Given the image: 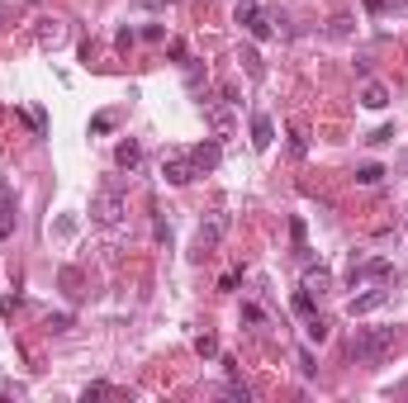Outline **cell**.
I'll list each match as a JSON object with an SVG mask.
<instances>
[{
	"mask_svg": "<svg viewBox=\"0 0 408 403\" xmlns=\"http://www.w3.org/2000/svg\"><path fill=\"white\" fill-rule=\"evenodd\" d=\"M290 152H295V157H304V152H309V142H304V133H299V128L290 133Z\"/></svg>",
	"mask_w": 408,
	"mask_h": 403,
	"instance_id": "cell-23",
	"label": "cell"
},
{
	"mask_svg": "<svg viewBox=\"0 0 408 403\" xmlns=\"http://www.w3.org/2000/svg\"><path fill=\"white\" fill-rule=\"evenodd\" d=\"M271 138H276V124H271V114H251V147H256V152H266Z\"/></svg>",
	"mask_w": 408,
	"mask_h": 403,
	"instance_id": "cell-8",
	"label": "cell"
},
{
	"mask_svg": "<svg viewBox=\"0 0 408 403\" xmlns=\"http://www.w3.org/2000/svg\"><path fill=\"white\" fill-rule=\"evenodd\" d=\"M114 128V114H95L91 119V133H110Z\"/></svg>",
	"mask_w": 408,
	"mask_h": 403,
	"instance_id": "cell-20",
	"label": "cell"
},
{
	"mask_svg": "<svg viewBox=\"0 0 408 403\" xmlns=\"http://www.w3.org/2000/svg\"><path fill=\"white\" fill-rule=\"evenodd\" d=\"M328 33H332V38H346V33H351V19H346V15H337V19L328 24Z\"/></svg>",
	"mask_w": 408,
	"mask_h": 403,
	"instance_id": "cell-19",
	"label": "cell"
},
{
	"mask_svg": "<svg viewBox=\"0 0 408 403\" xmlns=\"http://www.w3.org/2000/svg\"><path fill=\"white\" fill-rule=\"evenodd\" d=\"M105 394H114V385H86L81 399H105Z\"/></svg>",
	"mask_w": 408,
	"mask_h": 403,
	"instance_id": "cell-24",
	"label": "cell"
},
{
	"mask_svg": "<svg viewBox=\"0 0 408 403\" xmlns=\"http://www.w3.org/2000/svg\"><path fill=\"white\" fill-rule=\"evenodd\" d=\"M91 218L100 223V228H119V218H124V195H119V186H105L100 195L91 200Z\"/></svg>",
	"mask_w": 408,
	"mask_h": 403,
	"instance_id": "cell-2",
	"label": "cell"
},
{
	"mask_svg": "<svg viewBox=\"0 0 408 403\" xmlns=\"http://www.w3.org/2000/svg\"><path fill=\"white\" fill-rule=\"evenodd\" d=\"M361 105L366 109H385L390 105V86H385V81H366L361 86Z\"/></svg>",
	"mask_w": 408,
	"mask_h": 403,
	"instance_id": "cell-11",
	"label": "cell"
},
{
	"mask_svg": "<svg viewBox=\"0 0 408 403\" xmlns=\"http://www.w3.org/2000/svg\"><path fill=\"white\" fill-rule=\"evenodd\" d=\"M162 176H166L171 186H190V181L200 176V166L190 161V152L186 157H166V161H162Z\"/></svg>",
	"mask_w": 408,
	"mask_h": 403,
	"instance_id": "cell-4",
	"label": "cell"
},
{
	"mask_svg": "<svg viewBox=\"0 0 408 403\" xmlns=\"http://www.w3.org/2000/svg\"><path fill=\"white\" fill-rule=\"evenodd\" d=\"M223 233H228V214H214L209 223H200V251H195V256H209V251L219 247Z\"/></svg>",
	"mask_w": 408,
	"mask_h": 403,
	"instance_id": "cell-6",
	"label": "cell"
},
{
	"mask_svg": "<svg viewBox=\"0 0 408 403\" xmlns=\"http://www.w3.org/2000/svg\"><path fill=\"white\" fill-rule=\"evenodd\" d=\"M385 5H390V0H366V10H370V15H380Z\"/></svg>",
	"mask_w": 408,
	"mask_h": 403,
	"instance_id": "cell-31",
	"label": "cell"
},
{
	"mask_svg": "<svg viewBox=\"0 0 408 403\" xmlns=\"http://www.w3.org/2000/svg\"><path fill=\"white\" fill-rule=\"evenodd\" d=\"M142 38H147V43H162V38H166V24H147Z\"/></svg>",
	"mask_w": 408,
	"mask_h": 403,
	"instance_id": "cell-21",
	"label": "cell"
},
{
	"mask_svg": "<svg viewBox=\"0 0 408 403\" xmlns=\"http://www.w3.org/2000/svg\"><path fill=\"white\" fill-rule=\"evenodd\" d=\"M47 327H52V332H67V327H72V318H67V313H57V318H47Z\"/></svg>",
	"mask_w": 408,
	"mask_h": 403,
	"instance_id": "cell-28",
	"label": "cell"
},
{
	"mask_svg": "<svg viewBox=\"0 0 408 403\" xmlns=\"http://www.w3.org/2000/svg\"><path fill=\"white\" fill-rule=\"evenodd\" d=\"M295 313L299 318H314V295H309L304 285H299V295H295Z\"/></svg>",
	"mask_w": 408,
	"mask_h": 403,
	"instance_id": "cell-16",
	"label": "cell"
},
{
	"mask_svg": "<svg viewBox=\"0 0 408 403\" xmlns=\"http://www.w3.org/2000/svg\"><path fill=\"white\" fill-rule=\"evenodd\" d=\"M5 19H10V5H0V24H5Z\"/></svg>",
	"mask_w": 408,
	"mask_h": 403,
	"instance_id": "cell-32",
	"label": "cell"
},
{
	"mask_svg": "<svg viewBox=\"0 0 408 403\" xmlns=\"http://www.w3.org/2000/svg\"><path fill=\"white\" fill-rule=\"evenodd\" d=\"M394 276V266L385 261V256H375V261H361V266H351V290H356V285H366V280H390Z\"/></svg>",
	"mask_w": 408,
	"mask_h": 403,
	"instance_id": "cell-5",
	"label": "cell"
},
{
	"mask_svg": "<svg viewBox=\"0 0 408 403\" xmlns=\"http://www.w3.org/2000/svg\"><path fill=\"white\" fill-rule=\"evenodd\" d=\"M195 351H200V356H219V337H209V332L195 337Z\"/></svg>",
	"mask_w": 408,
	"mask_h": 403,
	"instance_id": "cell-18",
	"label": "cell"
},
{
	"mask_svg": "<svg viewBox=\"0 0 408 403\" xmlns=\"http://www.w3.org/2000/svg\"><path fill=\"white\" fill-rule=\"evenodd\" d=\"M62 38H67V29H62V24H57V19L38 29V43H43V47H57V43H62Z\"/></svg>",
	"mask_w": 408,
	"mask_h": 403,
	"instance_id": "cell-15",
	"label": "cell"
},
{
	"mask_svg": "<svg viewBox=\"0 0 408 403\" xmlns=\"http://www.w3.org/2000/svg\"><path fill=\"white\" fill-rule=\"evenodd\" d=\"M138 161H142V147H138V142H133V138H124V142H119V147H114V166L133 171V166H138Z\"/></svg>",
	"mask_w": 408,
	"mask_h": 403,
	"instance_id": "cell-12",
	"label": "cell"
},
{
	"mask_svg": "<svg viewBox=\"0 0 408 403\" xmlns=\"http://www.w3.org/2000/svg\"><path fill=\"white\" fill-rule=\"evenodd\" d=\"M242 318H247V323H261V318H266V313L256 309V304H242Z\"/></svg>",
	"mask_w": 408,
	"mask_h": 403,
	"instance_id": "cell-27",
	"label": "cell"
},
{
	"mask_svg": "<svg viewBox=\"0 0 408 403\" xmlns=\"http://www.w3.org/2000/svg\"><path fill=\"white\" fill-rule=\"evenodd\" d=\"M304 290H309V295H328L332 290V271L328 266H309V271H304Z\"/></svg>",
	"mask_w": 408,
	"mask_h": 403,
	"instance_id": "cell-9",
	"label": "cell"
},
{
	"mask_svg": "<svg viewBox=\"0 0 408 403\" xmlns=\"http://www.w3.org/2000/svg\"><path fill=\"white\" fill-rule=\"evenodd\" d=\"M290 237H295V247L304 251V218H290Z\"/></svg>",
	"mask_w": 408,
	"mask_h": 403,
	"instance_id": "cell-22",
	"label": "cell"
},
{
	"mask_svg": "<svg viewBox=\"0 0 408 403\" xmlns=\"http://www.w3.org/2000/svg\"><path fill=\"white\" fill-rule=\"evenodd\" d=\"M394 327H366V332H356L351 337V346H346V356L356 361V365H380V361L394 351Z\"/></svg>",
	"mask_w": 408,
	"mask_h": 403,
	"instance_id": "cell-1",
	"label": "cell"
},
{
	"mask_svg": "<svg viewBox=\"0 0 408 403\" xmlns=\"http://www.w3.org/2000/svg\"><path fill=\"white\" fill-rule=\"evenodd\" d=\"M385 181V166L380 161H366V166H356V186H380Z\"/></svg>",
	"mask_w": 408,
	"mask_h": 403,
	"instance_id": "cell-14",
	"label": "cell"
},
{
	"mask_svg": "<svg viewBox=\"0 0 408 403\" xmlns=\"http://www.w3.org/2000/svg\"><path fill=\"white\" fill-rule=\"evenodd\" d=\"M237 62L247 67V76H251V81L266 76V67H261V52H256V47H242V52H237Z\"/></svg>",
	"mask_w": 408,
	"mask_h": 403,
	"instance_id": "cell-13",
	"label": "cell"
},
{
	"mask_svg": "<svg viewBox=\"0 0 408 403\" xmlns=\"http://www.w3.org/2000/svg\"><path fill=\"white\" fill-rule=\"evenodd\" d=\"M385 299H390V290H366V295H356L346 304V313H351V318H366V313H375Z\"/></svg>",
	"mask_w": 408,
	"mask_h": 403,
	"instance_id": "cell-7",
	"label": "cell"
},
{
	"mask_svg": "<svg viewBox=\"0 0 408 403\" xmlns=\"http://www.w3.org/2000/svg\"><path fill=\"white\" fill-rule=\"evenodd\" d=\"M385 10H390L394 19H408V0H390V5H385Z\"/></svg>",
	"mask_w": 408,
	"mask_h": 403,
	"instance_id": "cell-26",
	"label": "cell"
},
{
	"mask_svg": "<svg viewBox=\"0 0 408 403\" xmlns=\"http://www.w3.org/2000/svg\"><path fill=\"white\" fill-rule=\"evenodd\" d=\"M133 5H138V10H166L171 0H133Z\"/></svg>",
	"mask_w": 408,
	"mask_h": 403,
	"instance_id": "cell-30",
	"label": "cell"
},
{
	"mask_svg": "<svg viewBox=\"0 0 408 403\" xmlns=\"http://www.w3.org/2000/svg\"><path fill=\"white\" fill-rule=\"evenodd\" d=\"M219 142H214V138H209V142H200V147H195V152H190V161H195V166H200V176H204V171H214V166H219Z\"/></svg>",
	"mask_w": 408,
	"mask_h": 403,
	"instance_id": "cell-10",
	"label": "cell"
},
{
	"mask_svg": "<svg viewBox=\"0 0 408 403\" xmlns=\"http://www.w3.org/2000/svg\"><path fill=\"white\" fill-rule=\"evenodd\" d=\"M237 24H242L256 43H266L271 33H276V29H271V15L261 10V5H251V0H242V5H237Z\"/></svg>",
	"mask_w": 408,
	"mask_h": 403,
	"instance_id": "cell-3",
	"label": "cell"
},
{
	"mask_svg": "<svg viewBox=\"0 0 408 403\" xmlns=\"http://www.w3.org/2000/svg\"><path fill=\"white\" fill-rule=\"evenodd\" d=\"M237 280H242V271H228V276L219 280V290H237Z\"/></svg>",
	"mask_w": 408,
	"mask_h": 403,
	"instance_id": "cell-29",
	"label": "cell"
},
{
	"mask_svg": "<svg viewBox=\"0 0 408 403\" xmlns=\"http://www.w3.org/2000/svg\"><path fill=\"white\" fill-rule=\"evenodd\" d=\"M299 375H318V365H314V356H309V351H299Z\"/></svg>",
	"mask_w": 408,
	"mask_h": 403,
	"instance_id": "cell-25",
	"label": "cell"
},
{
	"mask_svg": "<svg viewBox=\"0 0 408 403\" xmlns=\"http://www.w3.org/2000/svg\"><path fill=\"white\" fill-rule=\"evenodd\" d=\"M5 233H10V223H0V237H5Z\"/></svg>",
	"mask_w": 408,
	"mask_h": 403,
	"instance_id": "cell-33",
	"label": "cell"
},
{
	"mask_svg": "<svg viewBox=\"0 0 408 403\" xmlns=\"http://www.w3.org/2000/svg\"><path fill=\"white\" fill-rule=\"evenodd\" d=\"M304 332H309V341H328V323H323V318H309V323H304Z\"/></svg>",
	"mask_w": 408,
	"mask_h": 403,
	"instance_id": "cell-17",
	"label": "cell"
}]
</instances>
